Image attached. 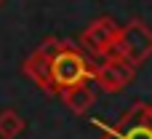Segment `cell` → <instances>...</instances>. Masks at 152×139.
Masks as SVG:
<instances>
[{"mask_svg": "<svg viewBox=\"0 0 152 139\" xmlns=\"http://www.w3.org/2000/svg\"><path fill=\"white\" fill-rule=\"evenodd\" d=\"M115 38H118V24L115 19L110 16H99L96 21H91L83 35H80V43L94 51V54H110V48L115 46Z\"/></svg>", "mask_w": 152, "mask_h": 139, "instance_id": "277c9868", "label": "cell"}, {"mask_svg": "<svg viewBox=\"0 0 152 139\" xmlns=\"http://www.w3.org/2000/svg\"><path fill=\"white\" fill-rule=\"evenodd\" d=\"M24 131V118L16 110H3L0 113V139H13Z\"/></svg>", "mask_w": 152, "mask_h": 139, "instance_id": "52a82bcc", "label": "cell"}, {"mask_svg": "<svg viewBox=\"0 0 152 139\" xmlns=\"http://www.w3.org/2000/svg\"><path fill=\"white\" fill-rule=\"evenodd\" d=\"M134 75H136V67L128 64V62H123V59H118V56H110L104 64H99L94 70V78H96V83L104 91H120V88H126L134 80Z\"/></svg>", "mask_w": 152, "mask_h": 139, "instance_id": "3957f363", "label": "cell"}, {"mask_svg": "<svg viewBox=\"0 0 152 139\" xmlns=\"http://www.w3.org/2000/svg\"><path fill=\"white\" fill-rule=\"evenodd\" d=\"M107 56H118V59H123V62H128L134 67L142 64V62H147L152 56V29L144 21L134 19L128 27L118 29L115 46L110 48Z\"/></svg>", "mask_w": 152, "mask_h": 139, "instance_id": "6da1fadb", "label": "cell"}, {"mask_svg": "<svg viewBox=\"0 0 152 139\" xmlns=\"http://www.w3.org/2000/svg\"><path fill=\"white\" fill-rule=\"evenodd\" d=\"M61 94V102L67 104V110L72 113V115H86L91 107H94V102H96V94L83 83V86H72V88H67V91H59Z\"/></svg>", "mask_w": 152, "mask_h": 139, "instance_id": "8992f818", "label": "cell"}, {"mask_svg": "<svg viewBox=\"0 0 152 139\" xmlns=\"http://www.w3.org/2000/svg\"><path fill=\"white\" fill-rule=\"evenodd\" d=\"M120 139H152V126L150 123H136L128 131H123Z\"/></svg>", "mask_w": 152, "mask_h": 139, "instance_id": "ba28073f", "label": "cell"}, {"mask_svg": "<svg viewBox=\"0 0 152 139\" xmlns=\"http://www.w3.org/2000/svg\"><path fill=\"white\" fill-rule=\"evenodd\" d=\"M91 75H94L91 64L86 62V56L72 43H67L64 51H59L51 59V80H53L56 91H67L72 86H83Z\"/></svg>", "mask_w": 152, "mask_h": 139, "instance_id": "7a4b0ae2", "label": "cell"}, {"mask_svg": "<svg viewBox=\"0 0 152 139\" xmlns=\"http://www.w3.org/2000/svg\"><path fill=\"white\" fill-rule=\"evenodd\" d=\"M0 3H3V0H0Z\"/></svg>", "mask_w": 152, "mask_h": 139, "instance_id": "9c48e42d", "label": "cell"}, {"mask_svg": "<svg viewBox=\"0 0 152 139\" xmlns=\"http://www.w3.org/2000/svg\"><path fill=\"white\" fill-rule=\"evenodd\" d=\"M24 75H27L37 88H43L45 94H56L53 80H51V59H48L40 48L27 56V62H24Z\"/></svg>", "mask_w": 152, "mask_h": 139, "instance_id": "5b68a950", "label": "cell"}]
</instances>
